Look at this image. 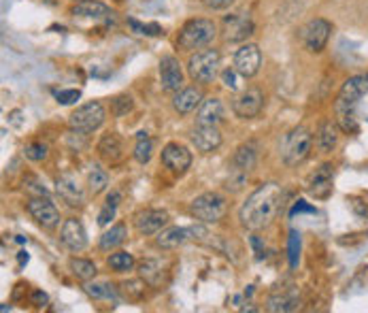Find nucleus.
<instances>
[{
	"mask_svg": "<svg viewBox=\"0 0 368 313\" xmlns=\"http://www.w3.org/2000/svg\"><path fill=\"white\" fill-rule=\"evenodd\" d=\"M255 158H258V152H255V145L253 143H245L241 145L234 156H232V162H230V173H243V175H249V171L255 166Z\"/></svg>",
	"mask_w": 368,
	"mask_h": 313,
	"instance_id": "21",
	"label": "nucleus"
},
{
	"mask_svg": "<svg viewBox=\"0 0 368 313\" xmlns=\"http://www.w3.org/2000/svg\"><path fill=\"white\" fill-rule=\"evenodd\" d=\"M151 152H154V143L147 137V132H139L137 135V145H134V158L141 164H147L151 160Z\"/></svg>",
	"mask_w": 368,
	"mask_h": 313,
	"instance_id": "30",
	"label": "nucleus"
},
{
	"mask_svg": "<svg viewBox=\"0 0 368 313\" xmlns=\"http://www.w3.org/2000/svg\"><path fill=\"white\" fill-rule=\"evenodd\" d=\"M224 120V105L219 98H207L202 101L200 109H198V118L196 122L200 126H217Z\"/></svg>",
	"mask_w": 368,
	"mask_h": 313,
	"instance_id": "24",
	"label": "nucleus"
},
{
	"mask_svg": "<svg viewBox=\"0 0 368 313\" xmlns=\"http://www.w3.org/2000/svg\"><path fill=\"white\" fill-rule=\"evenodd\" d=\"M213 37H215V24L211 20H190L181 28L177 45L185 52H192V50H198V47L211 43Z\"/></svg>",
	"mask_w": 368,
	"mask_h": 313,
	"instance_id": "3",
	"label": "nucleus"
},
{
	"mask_svg": "<svg viewBox=\"0 0 368 313\" xmlns=\"http://www.w3.org/2000/svg\"><path fill=\"white\" fill-rule=\"evenodd\" d=\"M309 192H311L315 198H328V196H330V192H332V166H330V164L319 166V169L311 175Z\"/></svg>",
	"mask_w": 368,
	"mask_h": 313,
	"instance_id": "22",
	"label": "nucleus"
},
{
	"mask_svg": "<svg viewBox=\"0 0 368 313\" xmlns=\"http://www.w3.org/2000/svg\"><path fill=\"white\" fill-rule=\"evenodd\" d=\"M368 92V75H355V77H349L340 92H338V98H336V113L338 115H345V113H353L357 101Z\"/></svg>",
	"mask_w": 368,
	"mask_h": 313,
	"instance_id": "7",
	"label": "nucleus"
},
{
	"mask_svg": "<svg viewBox=\"0 0 368 313\" xmlns=\"http://www.w3.org/2000/svg\"><path fill=\"white\" fill-rule=\"evenodd\" d=\"M281 198H283V192L277 183L260 186L241 207V213H238L241 224L247 230H262L270 226L281 209Z\"/></svg>",
	"mask_w": 368,
	"mask_h": 313,
	"instance_id": "1",
	"label": "nucleus"
},
{
	"mask_svg": "<svg viewBox=\"0 0 368 313\" xmlns=\"http://www.w3.org/2000/svg\"><path fill=\"white\" fill-rule=\"evenodd\" d=\"M260 67H262V52H260L258 45L247 43V45H243V47L234 54V69H236L238 75H243V77H253V75H258Z\"/></svg>",
	"mask_w": 368,
	"mask_h": 313,
	"instance_id": "12",
	"label": "nucleus"
},
{
	"mask_svg": "<svg viewBox=\"0 0 368 313\" xmlns=\"http://www.w3.org/2000/svg\"><path fill=\"white\" fill-rule=\"evenodd\" d=\"M219 62L222 56L217 50H205V52H196L194 56H190L188 60V73L196 84H213V79L217 77L219 71Z\"/></svg>",
	"mask_w": 368,
	"mask_h": 313,
	"instance_id": "2",
	"label": "nucleus"
},
{
	"mask_svg": "<svg viewBox=\"0 0 368 313\" xmlns=\"http://www.w3.org/2000/svg\"><path fill=\"white\" fill-rule=\"evenodd\" d=\"M311 147H313V137L306 128L298 126L294 128L287 139H285V147H283V160L287 166H298L302 164L309 154H311Z\"/></svg>",
	"mask_w": 368,
	"mask_h": 313,
	"instance_id": "5",
	"label": "nucleus"
},
{
	"mask_svg": "<svg viewBox=\"0 0 368 313\" xmlns=\"http://www.w3.org/2000/svg\"><path fill=\"white\" fill-rule=\"evenodd\" d=\"M86 292L92 296V298H115V290H113V285H109V283H88L86 285Z\"/></svg>",
	"mask_w": 368,
	"mask_h": 313,
	"instance_id": "34",
	"label": "nucleus"
},
{
	"mask_svg": "<svg viewBox=\"0 0 368 313\" xmlns=\"http://www.w3.org/2000/svg\"><path fill=\"white\" fill-rule=\"evenodd\" d=\"M222 79H224V84H226L228 88H232V90H234V88L238 86V84H236V69H232V71H230V69H228V71H224Z\"/></svg>",
	"mask_w": 368,
	"mask_h": 313,
	"instance_id": "42",
	"label": "nucleus"
},
{
	"mask_svg": "<svg viewBox=\"0 0 368 313\" xmlns=\"http://www.w3.org/2000/svg\"><path fill=\"white\" fill-rule=\"evenodd\" d=\"M124 288H126V296L132 298V300H139L143 296V292H145V283L143 281H126Z\"/></svg>",
	"mask_w": 368,
	"mask_h": 313,
	"instance_id": "40",
	"label": "nucleus"
},
{
	"mask_svg": "<svg viewBox=\"0 0 368 313\" xmlns=\"http://www.w3.org/2000/svg\"><path fill=\"white\" fill-rule=\"evenodd\" d=\"M115 209H117V205H113V203L107 200V205L103 207V211H100V215H98V224H100V226H107V224L115 217Z\"/></svg>",
	"mask_w": 368,
	"mask_h": 313,
	"instance_id": "41",
	"label": "nucleus"
},
{
	"mask_svg": "<svg viewBox=\"0 0 368 313\" xmlns=\"http://www.w3.org/2000/svg\"><path fill=\"white\" fill-rule=\"evenodd\" d=\"M105 122V107L96 101L81 105L79 109H75L69 118V126L79 132V135H88L94 132L96 128H100Z\"/></svg>",
	"mask_w": 368,
	"mask_h": 313,
	"instance_id": "6",
	"label": "nucleus"
},
{
	"mask_svg": "<svg viewBox=\"0 0 368 313\" xmlns=\"http://www.w3.org/2000/svg\"><path fill=\"white\" fill-rule=\"evenodd\" d=\"M202 105V92L198 88H185L173 98V107L179 115H190Z\"/></svg>",
	"mask_w": 368,
	"mask_h": 313,
	"instance_id": "23",
	"label": "nucleus"
},
{
	"mask_svg": "<svg viewBox=\"0 0 368 313\" xmlns=\"http://www.w3.org/2000/svg\"><path fill=\"white\" fill-rule=\"evenodd\" d=\"M262 109H264V92L260 88H247L232 103V111L241 120L258 118L262 113Z\"/></svg>",
	"mask_w": 368,
	"mask_h": 313,
	"instance_id": "10",
	"label": "nucleus"
},
{
	"mask_svg": "<svg viewBox=\"0 0 368 313\" xmlns=\"http://www.w3.org/2000/svg\"><path fill=\"white\" fill-rule=\"evenodd\" d=\"M24 262H28V254L26 251H20V264H24Z\"/></svg>",
	"mask_w": 368,
	"mask_h": 313,
	"instance_id": "46",
	"label": "nucleus"
},
{
	"mask_svg": "<svg viewBox=\"0 0 368 313\" xmlns=\"http://www.w3.org/2000/svg\"><path fill=\"white\" fill-rule=\"evenodd\" d=\"M71 268H73L75 277L81 279V281L94 279V275H96V271H98L96 264H94L92 260H84V258H73V260H71Z\"/></svg>",
	"mask_w": 368,
	"mask_h": 313,
	"instance_id": "31",
	"label": "nucleus"
},
{
	"mask_svg": "<svg viewBox=\"0 0 368 313\" xmlns=\"http://www.w3.org/2000/svg\"><path fill=\"white\" fill-rule=\"evenodd\" d=\"M304 211H309V213H313V211H315V209H313V207H309V205H306V203H304V200H298V203H296V205H294V209H292V211H289V215H292V217H294V215H296V213H304Z\"/></svg>",
	"mask_w": 368,
	"mask_h": 313,
	"instance_id": "45",
	"label": "nucleus"
},
{
	"mask_svg": "<svg viewBox=\"0 0 368 313\" xmlns=\"http://www.w3.org/2000/svg\"><path fill=\"white\" fill-rule=\"evenodd\" d=\"M336 141H338V128H336V124L323 122L319 126V130H317V137H315V143H317L319 152L330 154L336 147Z\"/></svg>",
	"mask_w": 368,
	"mask_h": 313,
	"instance_id": "26",
	"label": "nucleus"
},
{
	"mask_svg": "<svg viewBox=\"0 0 368 313\" xmlns=\"http://www.w3.org/2000/svg\"><path fill=\"white\" fill-rule=\"evenodd\" d=\"M126 237H128V230H126V226L124 224H115V226H111V230H107L103 237H100V249L103 251H111V249H115V247H120L124 241H126Z\"/></svg>",
	"mask_w": 368,
	"mask_h": 313,
	"instance_id": "27",
	"label": "nucleus"
},
{
	"mask_svg": "<svg viewBox=\"0 0 368 313\" xmlns=\"http://www.w3.org/2000/svg\"><path fill=\"white\" fill-rule=\"evenodd\" d=\"M226 209H228V203L222 194L217 192H207V194H200L192 200L190 205V211L196 220H200L202 224H215L219 222L224 215H226Z\"/></svg>",
	"mask_w": 368,
	"mask_h": 313,
	"instance_id": "4",
	"label": "nucleus"
},
{
	"mask_svg": "<svg viewBox=\"0 0 368 313\" xmlns=\"http://www.w3.org/2000/svg\"><path fill=\"white\" fill-rule=\"evenodd\" d=\"M202 3L209 9H226V7H230L234 3V0H202Z\"/></svg>",
	"mask_w": 368,
	"mask_h": 313,
	"instance_id": "43",
	"label": "nucleus"
},
{
	"mask_svg": "<svg viewBox=\"0 0 368 313\" xmlns=\"http://www.w3.org/2000/svg\"><path fill=\"white\" fill-rule=\"evenodd\" d=\"M205 237H209L205 226H181V228L173 226V228L162 230L158 234L156 243L164 249H175V247H179V245H183L192 239H205Z\"/></svg>",
	"mask_w": 368,
	"mask_h": 313,
	"instance_id": "8",
	"label": "nucleus"
},
{
	"mask_svg": "<svg viewBox=\"0 0 368 313\" xmlns=\"http://www.w3.org/2000/svg\"><path fill=\"white\" fill-rule=\"evenodd\" d=\"M192 143L196 145L198 152L202 154H211L222 145V132L217 126H196L192 132Z\"/></svg>",
	"mask_w": 368,
	"mask_h": 313,
	"instance_id": "17",
	"label": "nucleus"
},
{
	"mask_svg": "<svg viewBox=\"0 0 368 313\" xmlns=\"http://www.w3.org/2000/svg\"><path fill=\"white\" fill-rule=\"evenodd\" d=\"M79 98H81V92L79 90H60V92H56V101L60 105H73Z\"/></svg>",
	"mask_w": 368,
	"mask_h": 313,
	"instance_id": "39",
	"label": "nucleus"
},
{
	"mask_svg": "<svg viewBox=\"0 0 368 313\" xmlns=\"http://www.w3.org/2000/svg\"><path fill=\"white\" fill-rule=\"evenodd\" d=\"M139 275L149 283H160L162 279V262L160 260H143L139 264Z\"/></svg>",
	"mask_w": 368,
	"mask_h": 313,
	"instance_id": "32",
	"label": "nucleus"
},
{
	"mask_svg": "<svg viewBox=\"0 0 368 313\" xmlns=\"http://www.w3.org/2000/svg\"><path fill=\"white\" fill-rule=\"evenodd\" d=\"M28 211L43 228H54V226L60 224V211L50 198H43V196L33 198L28 203Z\"/></svg>",
	"mask_w": 368,
	"mask_h": 313,
	"instance_id": "14",
	"label": "nucleus"
},
{
	"mask_svg": "<svg viewBox=\"0 0 368 313\" xmlns=\"http://www.w3.org/2000/svg\"><path fill=\"white\" fill-rule=\"evenodd\" d=\"M162 164H164L168 171L181 175V173H185V171L190 169V164H192V152H190L185 145L168 143V145L162 149Z\"/></svg>",
	"mask_w": 368,
	"mask_h": 313,
	"instance_id": "13",
	"label": "nucleus"
},
{
	"mask_svg": "<svg viewBox=\"0 0 368 313\" xmlns=\"http://www.w3.org/2000/svg\"><path fill=\"white\" fill-rule=\"evenodd\" d=\"M160 81L164 92H177L183 84V71L175 56H164L160 60Z\"/></svg>",
	"mask_w": 368,
	"mask_h": 313,
	"instance_id": "15",
	"label": "nucleus"
},
{
	"mask_svg": "<svg viewBox=\"0 0 368 313\" xmlns=\"http://www.w3.org/2000/svg\"><path fill=\"white\" fill-rule=\"evenodd\" d=\"M298 256H300V234L296 230L289 232V266H298Z\"/></svg>",
	"mask_w": 368,
	"mask_h": 313,
	"instance_id": "38",
	"label": "nucleus"
},
{
	"mask_svg": "<svg viewBox=\"0 0 368 313\" xmlns=\"http://www.w3.org/2000/svg\"><path fill=\"white\" fill-rule=\"evenodd\" d=\"M224 24H226V39L232 41V43L245 41L247 37L253 35V22L245 13L230 16V18H226Z\"/></svg>",
	"mask_w": 368,
	"mask_h": 313,
	"instance_id": "19",
	"label": "nucleus"
},
{
	"mask_svg": "<svg viewBox=\"0 0 368 313\" xmlns=\"http://www.w3.org/2000/svg\"><path fill=\"white\" fill-rule=\"evenodd\" d=\"M56 190H58L60 198L64 203H69L71 207H81L86 203V190H84L79 177L73 173H62L56 179Z\"/></svg>",
	"mask_w": 368,
	"mask_h": 313,
	"instance_id": "11",
	"label": "nucleus"
},
{
	"mask_svg": "<svg viewBox=\"0 0 368 313\" xmlns=\"http://www.w3.org/2000/svg\"><path fill=\"white\" fill-rule=\"evenodd\" d=\"M107 264H109L113 271L124 273V271H132V266H134L137 262H134V256H132V254H128V251H117V254H111V256H109Z\"/></svg>",
	"mask_w": 368,
	"mask_h": 313,
	"instance_id": "33",
	"label": "nucleus"
},
{
	"mask_svg": "<svg viewBox=\"0 0 368 313\" xmlns=\"http://www.w3.org/2000/svg\"><path fill=\"white\" fill-rule=\"evenodd\" d=\"M111 111H113L115 118L126 115L128 111H132V98H130V96H117V98L111 103Z\"/></svg>",
	"mask_w": 368,
	"mask_h": 313,
	"instance_id": "37",
	"label": "nucleus"
},
{
	"mask_svg": "<svg viewBox=\"0 0 368 313\" xmlns=\"http://www.w3.org/2000/svg\"><path fill=\"white\" fill-rule=\"evenodd\" d=\"M98 154H100L103 160H107V162H111V164L120 162V160H122V154H124V143H122V139H120L115 132L105 135V137L100 139V143H98Z\"/></svg>",
	"mask_w": 368,
	"mask_h": 313,
	"instance_id": "25",
	"label": "nucleus"
},
{
	"mask_svg": "<svg viewBox=\"0 0 368 313\" xmlns=\"http://www.w3.org/2000/svg\"><path fill=\"white\" fill-rule=\"evenodd\" d=\"M71 13L84 20H111L113 16V11L107 5L98 3V0H79Z\"/></svg>",
	"mask_w": 368,
	"mask_h": 313,
	"instance_id": "20",
	"label": "nucleus"
},
{
	"mask_svg": "<svg viewBox=\"0 0 368 313\" xmlns=\"http://www.w3.org/2000/svg\"><path fill=\"white\" fill-rule=\"evenodd\" d=\"M62 243L71 249V251H81L88 245V234L81 226L79 220L71 217L62 224V232H60Z\"/></svg>",
	"mask_w": 368,
	"mask_h": 313,
	"instance_id": "18",
	"label": "nucleus"
},
{
	"mask_svg": "<svg viewBox=\"0 0 368 313\" xmlns=\"http://www.w3.org/2000/svg\"><path fill=\"white\" fill-rule=\"evenodd\" d=\"M300 307V296L292 290V292H283L277 296H270L268 300V309L270 311H296Z\"/></svg>",
	"mask_w": 368,
	"mask_h": 313,
	"instance_id": "28",
	"label": "nucleus"
},
{
	"mask_svg": "<svg viewBox=\"0 0 368 313\" xmlns=\"http://www.w3.org/2000/svg\"><path fill=\"white\" fill-rule=\"evenodd\" d=\"M128 26L137 35H147V37H160L162 35V28L158 24H141L139 20H128Z\"/></svg>",
	"mask_w": 368,
	"mask_h": 313,
	"instance_id": "35",
	"label": "nucleus"
},
{
	"mask_svg": "<svg viewBox=\"0 0 368 313\" xmlns=\"http://www.w3.org/2000/svg\"><path fill=\"white\" fill-rule=\"evenodd\" d=\"M330 33H332V26L330 22L317 18V20H311L309 24H304L300 28V41L304 45V50L317 54L326 47L328 39H330Z\"/></svg>",
	"mask_w": 368,
	"mask_h": 313,
	"instance_id": "9",
	"label": "nucleus"
},
{
	"mask_svg": "<svg viewBox=\"0 0 368 313\" xmlns=\"http://www.w3.org/2000/svg\"><path fill=\"white\" fill-rule=\"evenodd\" d=\"M47 300H50V298H47L45 292H41V290H35V292H33V305H35V307H45Z\"/></svg>",
	"mask_w": 368,
	"mask_h": 313,
	"instance_id": "44",
	"label": "nucleus"
},
{
	"mask_svg": "<svg viewBox=\"0 0 368 313\" xmlns=\"http://www.w3.org/2000/svg\"><path fill=\"white\" fill-rule=\"evenodd\" d=\"M88 186H90V190H92L94 194H100V192L109 186V173H107L103 166L94 164V166L90 169V173H88Z\"/></svg>",
	"mask_w": 368,
	"mask_h": 313,
	"instance_id": "29",
	"label": "nucleus"
},
{
	"mask_svg": "<svg viewBox=\"0 0 368 313\" xmlns=\"http://www.w3.org/2000/svg\"><path fill=\"white\" fill-rule=\"evenodd\" d=\"M24 154H26V158H28V160L41 162V160H45V158H47L50 147H47L45 143H30V145L24 149Z\"/></svg>",
	"mask_w": 368,
	"mask_h": 313,
	"instance_id": "36",
	"label": "nucleus"
},
{
	"mask_svg": "<svg viewBox=\"0 0 368 313\" xmlns=\"http://www.w3.org/2000/svg\"><path fill=\"white\" fill-rule=\"evenodd\" d=\"M168 224V213L162 209H145L134 217V226L141 234H156Z\"/></svg>",
	"mask_w": 368,
	"mask_h": 313,
	"instance_id": "16",
	"label": "nucleus"
}]
</instances>
